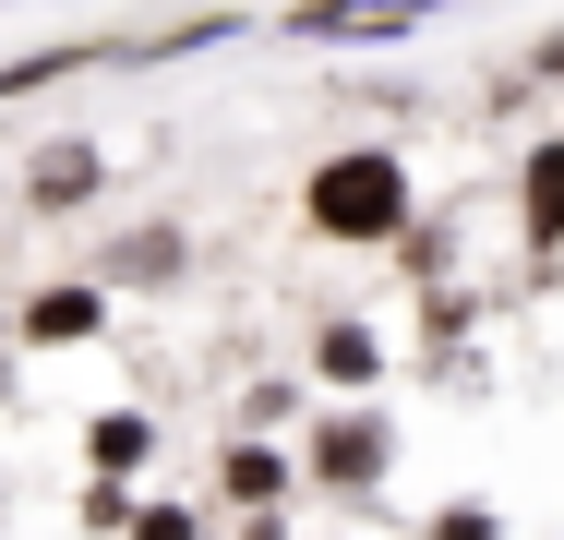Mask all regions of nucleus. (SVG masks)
Instances as JSON below:
<instances>
[{
  "label": "nucleus",
  "instance_id": "nucleus-1",
  "mask_svg": "<svg viewBox=\"0 0 564 540\" xmlns=\"http://www.w3.org/2000/svg\"><path fill=\"white\" fill-rule=\"evenodd\" d=\"M313 228H325V240H397V228H409V169L372 156V144H360V156H325V169H313Z\"/></svg>",
  "mask_w": 564,
  "mask_h": 540
},
{
  "label": "nucleus",
  "instance_id": "nucleus-2",
  "mask_svg": "<svg viewBox=\"0 0 564 540\" xmlns=\"http://www.w3.org/2000/svg\"><path fill=\"white\" fill-rule=\"evenodd\" d=\"M421 12H445V0H301V36H397Z\"/></svg>",
  "mask_w": 564,
  "mask_h": 540
},
{
  "label": "nucleus",
  "instance_id": "nucleus-3",
  "mask_svg": "<svg viewBox=\"0 0 564 540\" xmlns=\"http://www.w3.org/2000/svg\"><path fill=\"white\" fill-rule=\"evenodd\" d=\"M372 468H384V421H337L313 444V480H337V493H372Z\"/></svg>",
  "mask_w": 564,
  "mask_h": 540
},
{
  "label": "nucleus",
  "instance_id": "nucleus-4",
  "mask_svg": "<svg viewBox=\"0 0 564 540\" xmlns=\"http://www.w3.org/2000/svg\"><path fill=\"white\" fill-rule=\"evenodd\" d=\"M24 193H36V205H85V193H97V144H48V156L24 169Z\"/></svg>",
  "mask_w": 564,
  "mask_h": 540
},
{
  "label": "nucleus",
  "instance_id": "nucleus-5",
  "mask_svg": "<svg viewBox=\"0 0 564 540\" xmlns=\"http://www.w3.org/2000/svg\"><path fill=\"white\" fill-rule=\"evenodd\" d=\"M24 336H36V348H73V336H97V289H48V301H24Z\"/></svg>",
  "mask_w": 564,
  "mask_h": 540
},
{
  "label": "nucleus",
  "instance_id": "nucleus-6",
  "mask_svg": "<svg viewBox=\"0 0 564 540\" xmlns=\"http://www.w3.org/2000/svg\"><path fill=\"white\" fill-rule=\"evenodd\" d=\"M529 240H564V144L529 156Z\"/></svg>",
  "mask_w": 564,
  "mask_h": 540
},
{
  "label": "nucleus",
  "instance_id": "nucleus-7",
  "mask_svg": "<svg viewBox=\"0 0 564 540\" xmlns=\"http://www.w3.org/2000/svg\"><path fill=\"white\" fill-rule=\"evenodd\" d=\"M217 480L240 493V505H276V493H289V468H276L264 444H228V468H217Z\"/></svg>",
  "mask_w": 564,
  "mask_h": 540
},
{
  "label": "nucleus",
  "instance_id": "nucleus-8",
  "mask_svg": "<svg viewBox=\"0 0 564 540\" xmlns=\"http://www.w3.org/2000/svg\"><path fill=\"white\" fill-rule=\"evenodd\" d=\"M144 456H156L144 409H109V421H97V468H144Z\"/></svg>",
  "mask_w": 564,
  "mask_h": 540
},
{
  "label": "nucleus",
  "instance_id": "nucleus-9",
  "mask_svg": "<svg viewBox=\"0 0 564 540\" xmlns=\"http://www.w3.org/2000/svg\"><path fill=\"white\" fill-rule=\"evenodd\" d=\"M325 372H337V385H360V372H372V336H360V324H337V336H325Z\"/></svg>",
  "mask_w": 564,
  "mask_h": 540
},
{
  "label": "nucleus",
  "instance_id": "nucleus-10",
  "mask_svg": "<svg viewBox=\"0 0 564 540\" xmlns=\"http://www.w3.org/2000/svg\"><path fill=\"white\" fill-rule=\"evenodd\" d=\"M433 540H492V517H480V505H456V517H445Z\"/></svg>",
  "mask_w": 564,
  "mask_h": 540
},
{
  "label": "nucleus",
  "instance_id": "nucleus-11",
  "mask_svg": "<svg viewBox=\"0 0 564 540\" xmlns=\"http://www.w3.org/2000/svg\"><path fill=\"white\" fill-rule=\"evenodd\" d=\"M541 73H564V36H553V48H541Z\"/></svg>",
  "mask_w": 564,
  "mask_h": 540
}]
</instances>
